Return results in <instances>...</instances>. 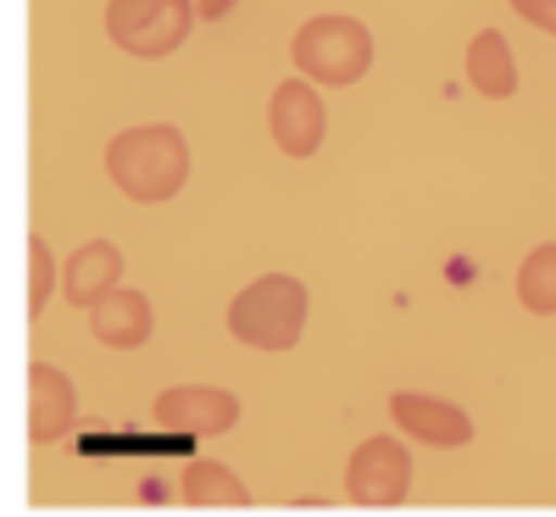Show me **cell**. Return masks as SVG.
I'll return each instance as SVG.
<instances>
[{"label":"cell","instance_id":"1","mask_svg":"<svg viewBox=\"0 0 556 517\" xmlns=\"http://www.w3.org/2000/svg\"><path fill=\"white\" fill-rule=\"evenodd\" d=\"M106 173H112V184L128 201L162 206V201H173L184 184H190V139H184L173 123L123 128L106 146Z\"/></svg>","mask_w":556,"mask_h":517},{"label":"cell","instance_id":"2","mask_svg":"<svg viewBox=\"0 0 556 517\" xmlns=\"http://www.w3.org/2000/svg\"><path fill=\"white\" fill-rule=\"evenodd\" d=\"M306 328V285L290 273H267L245 285L228 306V335L251 351H290Z\"/></svg>","mask_w":556,"mask_h":517},{"label":"cell","instance_id":"3","mask_svg":"<svg viewBox=\"0 0 556 517\" xmlns=\"http://www.w3.org/2000/svg\"><path fill=\"white\" fill-rule=\"evenodd\" d=\"M290 56H295V73H301L306 84H334V89H345V84L367 78V67H374V34H367L362 17L323 12V17L301 23Z\"/></svg>","mask_w":556,"mask_h":517},{"label":"cell","instance_id":"4","mask_svg":"<svg viewBox=\"0 0 556 517\" xmlns=\"http://www.w3.org/2000/svg\"><path fill=\"white\" fill-rule=\"evenodd\" d=\"M195 28V0H112L106 7V34L123 56L156 62L173 56Z\"/></svg>","mask_w":556,"mask_h":517},{"label":"cell","instance_id":"5","mask_svg":"<svg viewBox=\"0 0 556 517\" xmlns=\"http://www.w3.org/2000/svg\"><path fill=\"white\" fill-rule=\"evenodd\" d=\"M412 490V451L395 440V434H374V440H362L345 462V495L356 506H401Z\"/></svg>","mask_w":556,"mask_h":517},{"label":"cell","instance_id":"6","mask_svg":"<svg viewBox=\"0 0 556 517\" xmlns=\"http://www.w3.org/2000/svg\"><path fill=\"white\" fill-rule=\"evenodd\" d=\"M156 423L184 440H212L240 423V395L217 384H173L156 395Z\"/></svg>","mask_w":556,"mask_h":517},{"label":"cell","instance_id":"7","mask_svg":"<svg viewBox=\"0 0 556 517\" xmlns=\"http://www.w3.org/2000/svg\"><path fill=\"white\" fill-rule=\"evenodd\" d=\"M267 128H273V146L285 156H317L323 151V134H329V112H323L317 84L306 78H285L267 101Z\"/></svg>","mask_w":556,"mask_h":517},{"label":"cell","instance_id":"8","mask_svg":"<svg viewBox=\"0 0 556 517\" xmlns=\"http://www.w3.org/2000/svg\"><path fill=\"white\" fill-rule=\"evenodd\" d=\"M390 417L406 440H424V445H440V451H462L473 440V417L451 401H440V395H424V390L390 395Z\"/></svg>","mask_w":556,"mask_h":517},{"label":"cell","instance_id":"9","mask_svg":"<svg viewBox=\"0 0 556 517\" xmlns=\"http://www.w3.org/2000/svg\"><path fill=\"white\" fill-rule=\"evenodd\" d=\"M73 417H78L73 379L51 362H34L28 367V440L34 445H62L73 434Z\"/></svg>","mask_w":556,"mask_h":517},{"label":"cell","instance_id":"10","mask_svg":"<svg viewBox=\"0 0 556 517\" xmlns=\"http://www.w3.org/2000/svg\"><path fill=\"white\" fill-rule=\"evenodd\" d=\"M151 328H156V312L139 290L117 285L112 295H101L96 306H89V335H96L106 351H139L151 340Z\"/></svg>","mask_w":556,"mask_h":517},{"label":"cell","instance_id":"11","mask_svg":"<svg viewBox=\"0 0 556 517\" xmlns=\"http://www.w3.org/2000/svg\"><path fill=\"white\" fill-rule=\"evenodd\" d=\"M123 285V251L112 245V240H84L73 256H67V267H62V295L73 301V306H96L101 295H112Z\"/></svg>","mask_w":556,"mask_h":517},{"label":"cell","instance_id":"12","mask_svg":"<svg viewBox=\"0 0 556 517\" xmlns=\"http://www.w3.org/2000/svg\"><path fill=\"white\" fill-rule=\"evenodd\" d=\"M468 84L479 89L484 101H506L518 96V56L506 45L501 28H479L473 45H468Z\"/></svg>","mask_w":556,"mask_h":517},{"label":"cell","instance_id":"13","mask_svg":"<svg viewBox=\"0 0 556 517\" xmlns=\"http://www.w3.org/2000/svg\"><path fill=\"white\" fill-rule=\"evenodd\" d=\"M178 501L201 506V512H217V506L240 512V506H251V490H245V479L228 462H190L184 479H178Z\"/></svg>","mask_w":556,"mask_h":517},{"label":"cell","instance_id":"14","mask_svg":"<svg viewBox=\"0 0 556 517\" xmlns=\"http://www.w3.org/2000/svg\"><path fill=\"white\" fill-rule=\"evenodd\" d=\"M518 301L534 317H556V240L534 245L518 267Z\"/></svg>","mask_w":556,"mask_h":517},{"label":"cell","instance_id":"15","mask_svg":"<svg viewBox=\"0 0 556 517\" xmlns=\"http://www.w3.org/2000/svg\"><path fill=\"white\" fill-rule=\"evenodd\" d=\"M51 290H56V262H51V245H45V234H34V240H28V317L45 312Z\"/></svg>","mask_w":556,"mask_h":517},{"label":"cell","instance_id":"16","mask_svg":"<svg viewBox=\"0 0 556 517\" xmlns=\"http://www.w3.org/2000/svg\"><path fill=\"white\" fill-rule=\"evenodd\" d=\"M513 12H518V17H529L540 34H551V39H556V0H513Z\"/></svg>","mask_w":556,"mask_h":517},{"label":"cell","instance_id":"17","mask_svg":"<svg viewBox=\"0 0 556 517\" xmlns=\"http://www.w3.org/2000/svg\"><path fill=\"white\" fill-rule=\"evenodd\" d=\"M240 0H195V17H206V23H217V17H228Z\"/></svg>","mask_w":556,"mask_h":517}]
</instances>
